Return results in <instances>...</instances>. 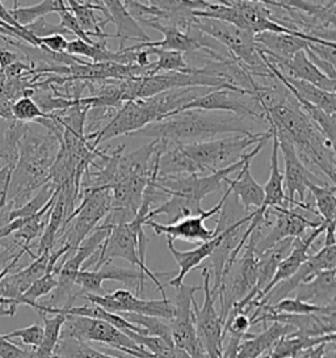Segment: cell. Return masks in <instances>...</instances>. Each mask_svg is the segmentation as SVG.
<instances>
[{"label":"cell","mask_w":336,"mask_h":358,"mask_svg":"<svg viewBox=\"0 0 336 358\" xmlns=\"http://www.w3.org/2000/svg\"><path fill=\"white\" fill-rule=\"evenodd\" d=\"M264 125L270 127L264 121L234 113L190 109L153 122L130 137L153 138L168 145H190L213 141L223 134L252 136L264 133L267 131Z\"/></svg>","instance_id":"obj_1"},{"label":"cell","mask_w":336,"mask_h":358,"mask_svg":"<svg viewBox=\"0 0 336 358\" xmlns=\"http://www.w3.org/2000/svg\"><path fill=\"white\" fill-rule=\"evenodd\" d=\"M265 120L274 137L293 145L298 158L304 166L321 171L328 178L330 184L335 185L334 143L304 115L289 90L277 106L265 110Z\"/></svg>","instance_id":"obj_2"},{"label":"cell","mask_w":336,"mask_h":358,"mask_svg":"<svg viewBox=\"0 0 336 358\" xmlns=\"http://www.w3.org/2000/svg\"><path fill=\"white\" fill-rule=\"evenodd\" d=\"M268 141H262L247 152L241 160L234 163L227 169H220L208 176H157L153 180L158 189L168 196V200L159 205L155 209H151L147 214V221H153L154 217L166 214L168 224L184 220L187 217L200 215L202 213L201 202L208 197L210 193H217L227 176L237 172L244 166L247 160H252L260 151Z\"/></svg>","instance_id":"obj_3"},{"label":"cell","mask_w":336,"mask_h":358,"mask_svg":"<svg viewBox=\"0 0 336 358\" xmlns=\"http://www.w3.org/2000/svg\"><path fill=\"white\" fill-rule=\"evenodd\" d=\"M59 148L61 142L49 131L40 133L29 125L19 143V158L10 176L8 202L20 208L25 201L31 200V193L50 182L49 171Z\"/></svg>","instance_id":"obj_4"},{"label":"cell","mask_w":336,"mask_h":358,"mask_svg":"<svg viewBox=\"0 0 336 358\" xmlns=\"http://www.w3.org/2000/svg\"><path fill=\"white\" fill-rule=\"evenodd\" d=\"M272 131L268 129L264 133L252 136H231L222 139H213L201 143L178 145L199 169L200 176H208L220 169H227L241 160L247 150L264 139H272Z\"/></svg>","instance_id":"obj_5"},{"label":"cell","mask_w":336,"mask_h":358,"mask_svg":"<svg viewBox=\"0 0 336 358\" xmlns=\"http://www.w3.org/2000/svg\"><path fill=\"white\" fill-rule=\"evenodd\" d=\"M192 27L226 48L231 57L243 64L253 78L272 76L259 54V43H255L252 33L227 22L195 16Z\"/></svg>","instance_id":"obj_6"},{"label":"cell","mask_w":336,"mask_h":358,"mask_svg":"<svg viewBox=\"0 0 336 358\" xmlns=\"http://www.w3.org/2000/svg\"><path fill=\"white\" fill-rule=\"evenodd\" d=\"M230 194L231 190L227 188L214 208L202 211L200 215L187 217L172 224L147 221L145 226L151 227L157 235H166L167 239L172 242L178 239L189 243L209 242L234 222L230 215L223 210V206Z\"/></svg>","instance_id":"obj_7"},{"label":"cell","mask_w":336,"mask_h":358,"mask_svg":"<svg viewBox=\"0 0 336 358\" xmlns=\"http://www.w3.org/2000/svg\"><path fill=\"white\" fill-rule=\"evenodd\" d=\"M262 238L260 229L252 232L230 269L223 274L218 298L220 299V317L225 320L231 308L243 301L255 289L258 282V255L255 244Z\"/></svg>","instance_id":"obj_8"},{"label":"cell","mask_w":336,"mask_h":358,"mask_svg":"<svg viewBox=\"0 0 336 358\" xmlns=\"http://www.w3.org/2000/svg\"><path fill=\"white\" fill-rule=\"evenodd\" d=\"M201 290L200 286L180 285L176 287V303H175V316L169 322L171 335L174 345L188 353L190 358H209L202 343L200 341L195 314H193V301L195 294Z\"/></svg>","instance_id":"obj_9"},{"label":"cell","mask_w":336,"mask_h":358,"mask_svg":"<svg viewBox=\"0 0 336 358\" xmlns=\"http://www.w3.org/2000/svg\"><path fill=\"white\" fill-rule=\"evenodd\" d=\"M279 148L281 150L285 162V171H284V189L286 202L289 203L288 209L301 208L310 213H316L313 206L314 202L306 201V193L310 184L316 185H327L330 182H326L318 175H315L313 171L307 169L302 163V160L298 158L293 145L288 141L277 139ZM332 185V184H331Z\"/></svg>","instance_id":"obj_10"},{"label":"cell","mask_w":336,"mask_h":358,"mask_svg":"<svg viewBox=\"0 0 336 358\" xmlns=\"http://www.w3.org/2000/svg\"><path fill=\"white\" fill-rule=\"evenodd\" d=\"M113 259H122L127 263L134 265L141 273L146 275L147 278H150L157 286L158 290L162 294V299L167 298L166 292H164V286L158 278V275H164L167 273H155V272L150 271L147 265L141 263L138 251H136V235L129 227L127 223L117 224L112 227L109 236L106 238V241L99 252L94 271L99 269L103 264L112 263Z\"/></svg>","instance_id":"obj_11"},{"label":"cell","mask_w":336,"mask_h":358,"mask_svg":"<svg viewBox=\"0 0 336 358\" xmlns=\"http://www.w3.org/2000/svg\"><path fill=\"white\" fill-rule=\"evenodd\" d=\"M160 121V113L153 97L124 103L112 121L99 131L92 146L99 148L102 143L120 136H130L147 125Z\"/></svg>","instance_id":"obj_12"},{"label":"cell","mask_w":336,"mask_h":358,"mask_svg":"<svg viewBox=\"0 0 336 358\" xmlns=\"http://www.w3.org/2000/svg\"><path fill=\"white\" fill-rule=\"evenodd\" d=\"M190 109H201V110H209V112H227V113H234L237 116L255 118V120L267 122L265 113L255 96L248 95L246 92H239V91L225 90V88L213 90L209 94L199 96L187 106L178 109V112H174L167 117L174 116L178 112L190 110Z\"/></svg>","instance_id":"obj_13"},{"label":"cell","mask_w":336,"mask_h":358,"mask_svg":"<svg viewBox=\"0 0 336 358\" xmlns=\"http://www.w3.org/2000/svg\"><path fill=\"white\" fill-rule=\"evenodd\" d=\"M204 277V292L205 298L201 307L193 301V314H195V324L196 332L200 341L205 348L208 357L220 358L222 348H223V324L225 320L220 317L218 311L216 310V299L217 296L211 293L210 287L209 268H202Z\"/></svg>","instance_id":"obj_14"},{"label":"cell","mask_w":336,"mask_h":358,"mask_svg":"<svg viewBox=\"0 0 336 358\" xmlns=\"http://www.w3.org/2000/svg\"><path fill=\"white\" fill-rule=\"evenodd\" d=\"M336 266V244H325L318 252L309 255L295 273L285 280L283 282L276 285L262 299L255 305L256 307L276 305L277 302L288 298L298 286L309 282L315 275L325 271H332Z\"/></svg>","instance_id":"obj_15"},{"label":"cell","mask_w":336,"mask_h":358,"mask_svg":"<svg viewBox=\"0 0 336 358\" xmlns=\"http://www.w3.org/2000/svg\"><path fill=\"white\" fill-rule=\"evenodd\" d=\"M61 337L75 338L83 343H100L106 347L118 349H136V343L126 336L124 332L103 320L83 317V316L66 315Z\"/></svg>","instance_id":"obj_16"},{"label":"cell","mask_w":336,"mask_h":358,"mask_svg":"<svg viewBox=\"0 0 336 358\" xmlns=\"http://www.w3.org/2000/svg\"><path fill=\"white\" fill-rule=\"evenodd\" d=\"M104 281H117L134 287L136 296H139L145 289L146 275H144L138 269H126L112 265V263H105L96 271H80L76 275L75 285L82 289L80 293L83 294L103 295L105 294L103 289Z\"/></svg>","instance_id":"obj_17"},{"label":"cell","mask_w":336,"mask_h":358,"mask_svg":"<svg viewBox=\"0 0 336 358\" xmlns=\"http://www.w3.org/2000/svg\"><path fill=\"white\" fill-rule=\"evenodd\" d=\"M271 215L274 217V223H272V229L265 236H262L259 242L255 244V252L256 255L270 250L276 243L281 242L286 238H301L307 229H316L322 223L326 222L310 221L304 215L298 214L295 209H288V208H271L268 209Z\"/></svg>","instance_id":"obj_18"},{"label":"cell","mask_w":336,"mask_h":358,"mask_svg":"<svg viewBox=\"0 0 336 358\" xmlns=\"http://www.w3.org/2000/svg\"><path fill=\"white\" fill-rule=\"evenodd\" d=\"M258 316L251 322V326L267 322H276L290 326L297 335L307 337L328 336L335 335L336 310H331L325 314H309V315H290V314H273L260 313L255 308Z\"/></svg>","instance_id":"obj_19"},{"label":"cell","mask_w":336,"mask_h":358,"mask_svg":"<svg viewBox=\"0 0 336 358\" xmlns=\"http://www.w3.org/2000/svg\"><path fill=\"white\" fill-rule=\"evenodd\" d=\"M326 227H327V223H322L319 227L314 229L313 232H312L309 236H306L304 239H302V238H295V239H294L292 251L284 259L281 263L279 264L276 272L273 274L271 282L267 285V287L262 290L260 294L256 296L255 301H252L251 303H248L247 307L244 308L246 313H250L252 310V307H255V305L262 299V296L267 294L271 289H273L276 285L283 282V281L288 280V278H290V277L300 269V266H301V265L307 260V257H309V250H310V247L313 245L315 239H318L319 235L325 231Z\"/></svg>","instance_id":"obj_20"},{"label":"cell","mask_w":336,"mask_h":358,"mask_svg":"<svg viewBox=\"0 0 336 358\" xmlns=\"http://www.w3.org/2000/svg\"><path fill=\"white\" fill-rule=\"evenodd\" d=\"M115 299V314L133 313L139 315L153 316L171 322L175 316V303L166 299H142L126 289H118L111 293Z\"/></svg>","instance_id":"obj_21"},{"label":"cell","mask_w":336,"mask_h":358,"mask_svg":"<svg viewBox=\"0 0 336 358\" xmlns=\"http://www.w3.org/2000/svg\"><path fill=\"white\" fill-rule=\"evenodd\" d=\"M264 57L285 76L304 80L306 83H310L328 92H335L336 80H331L326 75L322 74L314 64L309 61L304 50L294 54L290 59H279L268 57L265 54Z\"/></svg>","instance_id":"obj_22"},{"label":"cell","mask_w":336,"mask_h":358,"mask_svg":"<svg viewBox=\"0 0 336 358\" xmlns=\"http://www.w3.org/2000/svg\"><path fill=\"white\" fill-rule=\"evenodd\" d=\"M253 40L255 43H259V48L262 53L279 59H290L294 54L304 50L307 43H328V41L310 37L302 33H260L253 36Z\"/></svg>","instance_id":"obj_23"},{"label":"cell","mask_w":336,"mask_h":358,"mask_svg":"<svg viewBox=\"0 0 336 358\" xmlns=\"http://www.w3.org/2000/svg\"><path fill=\"white\" fill-rule=\"evenodd\" d=\"M69 10L71 11L76 22H79L80 28L90 38L97 37L99 40L115 38V34L105 33L104 28L108 22H111L109 13L105 10L102 0L96 1H78V0H67L66 1Z\"/></svg>","instance_id":"obj_24"},{"label":"cell","mask_w":336,"mask_h":358,"mask_svg":"<svg viewBox=\"0 0 336 358\" xmlns=\"http://www.w3.org/2000/svg\"><path fill=\"white\" fill-rule=\"evenodd\" d=\"M295 298L310 305L327 307L336 303V272L325 271L295 290Z\"/></svg>","instance_id":"obj_25"},{"label":"cell","mask_w":336,"mask_h":358,"mask_svg":"<svg viewBox=\"0 0 336 358\" xmlns=\"http://www.w3.org/2000/svg\"><path fill=\"white\" fill-rule=\"evenodd\" d=\"M222 232L218 234L216 238H213L209 242L201 243L196 248L189 250V251H178L174 242L167 239L168 250H169V252L174 256V259L176 260L178 265V275L168 281V286H172V287L176 289L180 285H183L186 275L190 271H193L195 268H197L204 260H206L211 252L214 251V248L218 245L220 238H222Z\"/></svg>","instance_id":"obj_26"},{"label":"cell","mask_w":336,"mask_h":358,"mask_svg":"<svg viewBox=\"0 0 336 358\" xmlns=\"http://www.w3.org/2000/svg\"><path fill=\"white\" fill-rule=\"evenodd\" d=\"M251 162L252 160H247L244 163L235 179L225 180L227 188L237 196V200L247 213H251V209L258 210L264 201V189L252 176L250 169Z\"/></svg>","instance_id":"obj_27"},{"label":"cell","mask_w":336,"mask_h":358,"mask_svg":"<svg viewBox=\"0 0 336 358\" xmlns=\"http://www.w3.org/2000/svg\"><path fill=\"white\" fill-rule=\"evenodd\" d=\"M105 10L109 13L111 22H115L117 27L115 38L120 40V49H125L124 43L126 40H136L141 43H150V37L139 27V24L130 16V13L121 0H102Z\"/></svg>","instance_id":"obj_28"},{"label":"cell","mask_w":336,"mask_h":358,"mask_svg":"<svg viewBox=\"0 0 336 358\" xmlns=\"http://www.w3.org/2000/svg\"><path fill=\"white\" fill-rule=\"evenodd\" d=\"M294 332L293 328L281 323L272 322V326L265 327L259 335L243 340L238 350V358H259L270 353L281 337Z\"/></svg>","instance_id":"obj_29"},{"label":"cell","mask_w":336,"mask_h":358,"mask_svg":"<svg viewBox=\"0 0 336 358\" xmlns=\"http://www.w3.org/2000/svg\"><path fill=\"white\" fill-rule=\"evenodd\" d=\"M139 50H145L148 55H157L158 62L151 64L147 69L146 76L163 74V73H180V74H193L199 67L190 66L186 61V55L178 52L163 50L158 48H144Z\"/></svg>","instance_id":"obj_30"},{"label":"cell","mask_w":336,"mask_h":358,"mask_svg":"<svg viewBox=\"0 0 336 358\" xmlns=\"http://www.w3.org/2000/svg\"><path fill=\"white\" fill-rule=\"evenodd\" d=\"M335 340V335L328 336L307 337L292 332L281 337L279 343L270 352V358H294L312 348L318 347L323 343Z\"/></svg>","instance_id":"obj_31"},{"label":"cell","mask_w":336,"mask_h":358,"mask_svg":"<svg viewBox=\"0 0 336 358\" xmlns=\"http://www.w3.org/2000/svg\"><path fill=\"white\" fill-rule=\"evenodd\" d=\"M63 6V0H43L31 7H20L19 1H13V8L10 10V13L13 20L24 28L49 13H58L62 10Z\"/></svg>","instance_id":"obj_32"},{"label":"cell","mask_w":336,"mask_h":358,"mask_svg":"<svg viewBox=\"0 0 336 358\" xmlns=\"http://www.w3.org/2000/svg\"><path fill=\"white\" fill-rule=\"evenodd\" d=\"M43 322V337H42L40 347L33 349L34 358H52L54 357V349L57 347V343L59 341L63 323L66 320V315L63 314H54L48 316L46 314H40Z\"/></svg>","instance_id":"obj_33"},{"label":"cell","mask_w":336,"mask_h":358,"mask_svg":"<svg viewBox=\"0 0 336 358\" xmlns=\"http://www.w3.org/2000/svg\"><path fill=\"white\" fill-rule=\"evenodd\" d=\"M260 313H273V314H290V315H309V314H325L331 310H336V303L319 307L302 302L297 298H285L276 305L256 307Z\"/></svg>","instance_id":"obj_34"},{"label":"cell","mask_w":336,"mask_h":358,"mask_svg":"<svg viewBox=\"0 0 336 358\" xmlns=\"http://www.w3.org/2000/svg\"><path fill=\"white\" fill-rule=\"evenodd\" d=\"M307 192L314 199L316 205V214L321 217L326 223L335 222L336 215V187L327 184V185H316L310 184Z\"/></svg>","instance_id":"obj_35"},{"label":"cell","mask_w":336,"mask_h":358,"mask_svg":"<svg viewBox=\"0 0 336 358\" xmlns=\"http://www.w3.org/2000/svg\"><path fill=\"white\" fill-rule=\"evenodd\" d=\"M55 358H120L106 355L91 347L88 343H83L75 338L59 337L57 347L54 349Z\"/></svg>","instance_id":"obj_36"},{"label":"cell","mask_w":336,"mask_h":358,"mask_svg":"<svg viewBox=\"0 0 336 358\" xmlns=\"http://www.w3.org/2000/svg\"><path fill=\"white\" fill-rule=\"evenodd\" d=\"M120 315L122 316L130 324L139 327L145 332V336L160 337L169 344H174L169 322L153 317V316L139 315V314H133V313H124Z\"/></svg>","instance_id":"obj_37"},{"label":"cell","mask_w":336,"mask_h":358,"mask_svg":"<svg viewBox=\"0 0 336 358\" xmlns=\"http://www.w3.org/2000/svg\"><path fill=\"white\" fill-rule=\"evenodd\" d=\"M57 188L52 185V182L45 184L41 187L38 192L31 197V200L27 201L20 208H16L10 213V222L19 218H29L31 215L37 214L38 211L43 209V206L52 200V196L55 194Z\"/></svg>","instance_id":"obj_38"},{"label":"cell","mask_w":336,"mask_h":358,"mask_svg":"<svg viewBox=\"0 0 336 358\" xmlns=\"http://www.w3.org/2000/svg\"><path fill=\"white\" fill-rule=\"evenodd\" d=\"M57 272H58V268H55L52 272H46V274L42 275L40 280L33 282L29 286V289L21 295L19 303L29 306L33 308V306L37 303V301L40 298L52 294V292L55 290V287H57V284H58Z\"/></svg>","instance_id":"obj_39"},{"label":"cell","mask_w":336,"mask_h":358,"mask_svg":"<svg viewBox=\"0 0 336 358\" xmlns=\"http://www.w3.org/2000/svg\"><path fill=\"white\" fill-rule=\"evenodd\" d=\"M12 115L16 121L24 124L37 122L41 118H46L49 115H45L38 106L31 100V97L18 99L12 106Z\"/></svg>","instance_id":"obj_40"},{"label":"cell","mask_w":336,"mask_h":358,"mask_svg":"<svg viewBox=\"0 0 336 358\" xmlns=\"http://www.w3.org/2000/svg\"><path fill=\"white\" fill-rule=\"evenodd\" d=\"M24 31L29 34V37L34 41L37 48H38V38L50 37L54 34H59V36L71 34V33L67 32L59 24H52V22H46L45 17L38 19V20L29 24V25L24 27Z\"/></svg>","instance_id":"obj_41"},{"label":"cell","mask_w":336,"mask_h":358,"mask_svg":"<svg viewBox=\"0 0 336 358\" xmlns=\"http://www.w3.org/2000/svg\"><path fill=\"white\" fill-rule=\"evenodd\" d=\"M6 340H13V338H20L21 343L24 345H29L31 349L40 347L41 344L42 337H43V327L38 323L31 324L29 327H24L15 329L7 335H3Z\"/></svg>","instance_id":"obj_42"},{"label":"cell","mask_w":336,"mask_h":358,"mask_svg":"<svg viewBox=\"0 0 336 358\" xmlns=\"http://www.w3.org/2000/svg\"><path fill=\"white\" fill-rule=\"evenodd\" d=\"M58 15H59V17H61V24H59V25L63 27L67 32L75 34L76 38L82 40L84 43H90V45L94 43V38H90V37L87 36V33L84 32L83 29L80 28L79 22H76V19L74 17L73 13L69 10L66 1H64V6H63L62 10L58 12Z\"/></svg>","instance_id":"obj_43"},{"label":"cell","mask_w":336,"mask_h":358,"mask_svg":"<svg viewBox=\"0 0 336 358\" xmlns=\"http://www.w3.org/2000/svg\"><path fill=\"white\" fill-rule=\"evenodd\" d=\"M307 50H310L312 53L315 54L318 58L323 59L328 64H336V50L335 43H307L306 46Z\"/></svg>","instance_id":"obj_44"},{"label":"cell","mask_w":336,"mask_h":358,"mask_svg":"<svg viewBox=\"0 0 336 358\" xmlns=\"http://www.w3.org/2000/svg\"><path fill=\"white\" fill-rule=\"evenodd\" d=\"M69 41L66 40L64 36L54 34L50 37L45 38H38V48H43L52 53H66Z\"/></svg>","instance_id":"obj_45"},{"label":"cell","mask_w":336,"mask_h":358,"mask_svg":"<svg viewBox=\"0 0 336 358\" xmlns=\"http://www.w3.org/2000/svg\"><path fill=\"white\" fill-rule=\"evenodd\" d=\"M12 171L13 169L7 164H4L0 169V209L7 205V196H8Z\"/></svg>","instance_id":"obj_46"},{"label":"cell","mask_w":336,"mask_h":358,"mask_svg":"<svg viewBox=\"0 0 336 358\" xmlns=\"http://www.w3.org/2000/svg\"><path fill=\"white\" fill-rule=\"evenodd\" d=\"M304 53L307 55L309 61L314 64L315 67H316L322 74L326 75V76H327L328 79H331V80H336V70L334 64H328V62H326L323 59L318 58L315 54L312 53V52L307 50V49H304Z\"/></svg>","instance_id":"obj_47"},{"label":"cell","mask_w":336,"mask_h":358,"mask_svg":"<svg viewBox=\"0 0 336 358\" xmlns=\"http://www.w3.org/2000/svg\"><path fill=\"white\" fill-rule=\"evenodd\" d=\"M19 61H20V54L13 53L0 48V71L4 73V70L8 69L10 64H16Z\"/></svg>","instance_id":"obj_48"},{"label":"cell","mask_w":336,"mask_h":358,"mask_svg":"<svg viewBox=\"0 0 336 358\" xmlns=\"http://www.w3.org/2000/svg\"><path fill=\"white\" fill-rule=\"evenodd\" d=\"M118 352H122L127 356H133L136 358H167L155 355V353H151V352H148L146 349L141 347H138L136 349H118Z\"/></svg>","instance_id":"obj_49"},{"label":"cell","mask_w":336,"mask_h":358,"mask_svg":"<svg viewBox=\"0 0 336 358\" xmlns=\"http://www.w3.org/2000/svg\"><path fill=\"white\" fill-rule=\"evenodd\" d=\"M0 22H4V24H7V25H10V27H13V28H16V29H19V31L25 32V31H24V28L20 27L18 22L13 20V17L10 16V11H8V10H6V7L3 6V3H1V1H0Z\"/></svg>","instance_id":"obj_50"},{"label":"cell","mask_w":336,"mask_h":358,"mask_svg":"<svg viewBox=\"0 0 336 358\" xmlns=\"http://www.w3.org/2000/svg\"><path fill=\"white\" fill-rule=\"evenodd\" d=\"M13 205L7 201V205L0 209V229L10 222V213L13 210Z\"/></svg>","instance_id":"obj_51"},{"label":"cell","mask_w":336,"mask_h":358,"mask_svg":"<svg viewBox=\"0 0 336 358\" xmlns=\"http://www.w3.org/2000/svg\"><path fill=\"white\" fill-rule=\"evenodd\" d=\"M4 79H6V76H4V73H3V71H0V83H1V82H3Z\"/></svg>","instance_id":"obj_52"}]
</instances>
